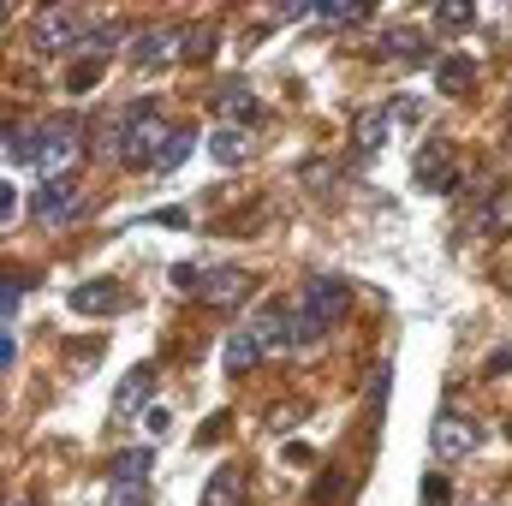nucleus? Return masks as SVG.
<instances>
[{"label": "nucleus", "instance_id": "nucleus-1", "mask_svg": "<svg viewBox=\"0 0 512 506\" xmlns=\"http://www.w3.org/2000/svg\"><path fill=\"white\" fill-rule=\"evenodd\" d=\"M173 131L179 126H167V114H161L155 102H131L126 120L114 126V161H120V167H155L161 149L173 143Z\"/></svg>", "mask_w": 512, "mask_h": 506}, {"label": "nucleus", "instance_id": "nucleus-2", "mask_svg": "<svg viewBox=\"0 0 512 506\" xmlns=\"http://www.w3.org/2000/svg\"><path fill=\"white\" fill-rule=\"evenodd\" d=\"M90 30H96V24H90L78 6H42V12L30 18V48H36V54H66V48H84Z\"/></svg>", "mask_w": 512, "mask_h": 506}, {"label": "nucleus", "instance_id": "nucleus-3", "mask_svg": "<svg viewBox=\"0 0 512 506\" xmlns=\"http://www.w3.org/2000/svg\"><path fill=\"white\" fill-rule=\"evenodd\" d=\"M72 161H78V126L72 120H48V126L36 131V161L30 167H42L48 179H66Z\"/></svg>", "mask_w": 512, "mask_h": 506}, {"label": "nucleus", "instance_id": "nucleus-4", "mask_svg": "<svg viewBox=\"0 0 512 506\" xmlns=\"http://www.w3.org/2000/svg\"><path fill=\"white\" fill-rule=\"evenodd\" d=\"M30 209H36V221H42V227H66V221H78V215L90 209V197H84L72 179H48V185L36 191V203H30Z\"/></svg>", "mask_w": 512, "mask_h": 506}, {"label": "nucleus", "instance_id": "nucleus-5", "mask_svg": "<svg viewBox=\"0 0 512 506\" xmlns=\"http://www.w3.org/2000/svg\"><path fill=\"white\" fill-rule=\"evenodd\" d=\"M346 304H352V286H346V280H334V274H316V280L304 286V310H310L322 328H334V322L346 316Z\"/></svg>", "mask_w": 512, "mask_h": 506}, {"label": "nucleus", "instance_id": "nucleus-6", "mask_svg": "<svg viewBox=\"0 0 512 506\" xmlns=\"http://www.w3.org/2000/svg\"><path fill=\"white\" fill-rule=\"evenodd\" d=\"M197 292H203L215 310H239V304L251 298V274H245V268H209Z\"/></svg>", "mask_w": 512, "mask_h": 506}, {"label": "nucleus", "instance_id": "nucleus-7", "mask_svg": "<svg viewBox=\"0 0 512 506\" xmlns=\"http://www.w3.org/2000/svg\"><path fill=\"white\" fill-rule=\"evenodd\" d=\"M66 304H72V316H114L126 304V292L114 280H84V286L66 292Z\"/></svg>", "mask_w": 512, "mask_h": 506}, {"label": "nucleus", "instance_id": "nucleus-8", "mask_svg": "<svg viewBox=\"0 0 512 506\" xmlns=\"http://www.w3.org/2000/svg\"><path fill=\"white\" fill-rule=\"evenodd\" d=\"M477 441H483V435H477V423H465V417H441V423H435V435H429L435 459H465Z\"/></svg>", "mask_w": 512, "mask_h": 506}, {"label": "nucleus", "instance_id": "nucleus-9", "mask_svg": "<svg viewBox=\"0 0 512 506\" xmlns=\"http://www.w3.org/2000/svg\"><path fill=\"white\" fill-rule=\"evenodd\" d=\"M245 495H251V477L239 465H221L203 489V506H245Z\"/></svg>", "mask_w": 512, "mask_h": 506}, {"label": "nucleus", "instance_id": "nucleus-10", "mask_svg": "<svg viewBox=\"0 0 512 506\" xmlns=\"http://www.w3.org/2000/svg\"><path fill=\"white\" fill-rule=\"evenodd\" d=\"M179 42H185V30H143L137 48H131V60H137V66H167V60L179 54Z\"/></svg>", "mask_w": 512, "mask_h": 506}, {"label": "nucleus", "instance_id": "nucleus-11", "mask_svg": "<svg viewBox=\"0 0 512 506\" xmlns=\"http://www.w3.org/2000/svg\"><path fill=\"white\" fill-rule=\"evenodd\" d=\"M322 334H328V328H322L310 310H286V316H280V346H286V352H304V346H316Z\"/></svg>", "mask_w": 512, "mask_h": 506}, {"label": "nucleus", "instance_id": "nucleus-12", "mask_svg": "<svg viewBox=\"0 0 512 506\" xmlns=\"http://www.w3.org/2000/svg\"><path fill=\"white\" fill-rule=\"evenodd\" d=\"M387 126H393V114H387V108H364V114L352 120V143H358L364 155H376V149L387 143Z\"/></svg>", "mask_w": 512, "mask_h": 506}, {"label": "nucleus", "instance_id": "nucleus-13", "mask_svg": "<svg viewBox=\"0 0 512 506\" xmlns=\"http://www.w3.org/2000/svg\"><path fill=\"white\" fill-rule=\"evenodd\" d=\"M209 155H215L221 167H239V161L251 155V137H245V126H215V137H209Z\"/></svg>", "mask_w": 512, "mask_h": 506}, {"label": "nucleus", "instance_id": "nucleus-14", "mask_svg": "<svg viewBox=\"0 0 512 506\" xmlns=\"http://www.w3.org/2000/svg\"><path fill=\"white\" fill-rule=\"evenodd\" d=\"M417 185H423V191H453L447 149H423V155H417Z\"/></svg>", "mask_w": 512, "mask_h": 506}, {"label": "nucleus", "instance_id": "nucleus-15", "mask_svg": "<svg viewBox=\"0 0 512 506\" xmlns=\"http://www.w3.org/2000/svg\"><path fill=\"white\" fill-rule=\"evenodd\" d=\"M215 108L227 114V126H251L256 120V96L245 90V84H227V90L215 96Z\"/></svg>", "mask_w": 512, "mask_h": 506}, {"label": "nucleus", "instance_id": "nucleus-16", "mask_svg": "<svg viewBox=\"0 0 512 506\" xmlns=\"http://www.w3.org/2000/svg\"><path fill=\"white\" fill-rule=\"evenodd\" d=\"M143 399H149V364H137V370L120 381V393H114V417H131Z\"/></svg>", "mask_w": 512, "mask_h": 506}, {"label": "nucleus", "instance_id": "nucleus-17", "mask_svg": "<svg viewBox=\"0 0 512 506\" xmlns=\"http://www.w3.org/2000/svg\"><path fill=\"white\" fill-rule=\"evenodd\" d=\"M382 54H387V60L417 66V60H423V30H387V36H382Z\"/></svg>", "mask_w": 512, "mask_h": 506}, {"label": "nucleus", "instance_id": "nucleus-18", "mask_svg": "<svg viewBox=\"0 0 512 506\" xmlns=\"http://www.w3.org/2000/svg\"><path fill=\"white\" fill-rule=\"evenodd\" d=\"M435 84H441L447 96H453V90H471V84H477V66H471L465 54H453V60H441V66H435Z\"/></svg>", "mask_w": 512, "mask_h": 506}, {"label": "nucleus", "instance_id": "nucleus-19", "mask_svg": "<svg viewBox=\"0 0 512 506\" xmlns=\"http://www.w3.org/2000/svg\"><path fill=\"white\" fill-rule=\"evenodd\" d=\"M143 471H149V453L143 447H131V453L114 459V483H143Z\"/></svg>", "mask_w": 512, "mask_h": 506}, {"label": "nucleus", "instance_id": "nucleus-20", "mask_svg": "<svg viewBox=\"0 0 512 506\" xmlns=\"http://www.w3.org/2000/svg\"><path fill=\"white\" fill-rule=\"evenodd\" d=\"M185 54H191V60H209V54H215V30H209V24H191V30H185Z\"/></svg>", "mask_w": 512, "mask_h": 506}, {"label": "nucleus", "instance_id": "nucleus-21", "mask_svg": "<svg viewBox=\"0 0 512 506\" xmlns=\"http://www.w3.org/2000/svg\"><path fill=\"white\" fill-rule=\"evenodd\" d=\"M340 495H346V471H328V477L316 483V495H310V506H334Z\"/></svg>", "mask_w": 512, "mask_h": 506}, {"label": "nucleus", "instance_id": "nucleus-22", "mask_svg": "<svg viewBox=\"0 0 512 506\" xmlns=\"http://www.w3.org/2000/svg\"><path fill=\"white\" fill-rule=\"evenodd\" d=\"M108 506H149V489L143 483H114L108 489Z\"/></svg>", "mask_w": 512, "mask_h": 506}, {"label": "nucleus", "instance_id": "nucleus-23", "mask_svg": "<svg viewBox=\"0 0 512 506\" xmlns=\"http://www.w3.org/2000/svg\"><path fill=\"white\" fill-rule=\"evenodd\" d=\"M185 149H191V131H173V143L161 149V161H155V167H161V173H173V167L185 161Z\"/></svg>", "mask_w": 512, "mask_h": 506}, {"label": "nucleus", "instance_id": "nucleus-24", "mask_svg": "<svg viewBox=\"0 0 512 506\" xmlns=\"http://www.w3.org/2000/svg\"><path fill=\"white\" fill-rule=\"evenodd\" d=\"M18 298H24V280H18V274H6V286H0V310H6V328L18 322Z\"/></svg>", "mask_w": 512, "mask_h": 506}, {"label": "nucleus", "instance_id": "nucleus-25", "mask_svg": "<svg viewBox=\"0 0 512 506\" xmlns=\"http://www.w3.org/2000/svg\"><path fill=\"white\" fill-rule=\"evenodd\" d=\"M316 18H328V24H364V6H316Z\"/></svg>", "mask_w": 512, "mask_h": 506}, {"label": "nucleus", "instance_id": "nucleus-26", "mask_svg": "<svg viewBox=\"0 0 512 506\" xmlns=\"http://www.w3.org/2000/svg\"><path fill=\"white\" fill-rule=\"evenodd\" d=\"M435 24H441V30H465V24H471V6H441Z\"/></svg>", "mask_w": 512, "mask_h": 506}, {"label": "nucleus", "instance_id": "nucleus-27", "mask_svg": "<svg viewBox=\"0 0 512 506\" xmlns=\"http://www.w3.org/2000/svg\"><path fill=\"white\" fill-rule=\"evenodd\" d=\"M96 78H102V60H84V66H78V72H72L66 84H72V90H90Z\"/></svg>", "mask_w": 512, "mask_h": 506}, {"label": "nucleus", "instance_id": "nucleus-28", "mask_svg": "<svg viewBox=\"0 0 512 506\" xmlns=\"http://www.w3.org/2000/svg\"><path fill=\"white\" fill-rule=\"evenodd\" d=\"M387 114H393V120H417V114H423V108H417V102H411V96H399V102H393V108H387Z\"/></svg>", "mask_w": 512, "mask_h": 506}, {"label": "nucleus", "instance_id": "nucleus-29", "mask_svg": "<svg viewBox=\"0 0 512 506\" xmlns=\"http://www.w3.org/2000/svg\"><path fill=\"white\" fill-rule=\"evenodd\" d=\"M423 495H429V506H441V501H447V477H429V489H423Z\"/></svg>", "mask_w": 512, "mask_h": 506}, {"label": "nucleus", "instance_id": "nucleus-30", "mask_svg": "<svg viewBox=\"0 0 512 506\" xmlns=\"http://www.w3.org/2000/svg\"><path fill=\"white\" fill-rule=\"evenodd\" d=\"M501 370H512V346H507V352H495V358H489V376H501Z\"/></svg>", "mask_w": 512, "mask_h": 506}, {"label": "nucleus", "instance_id": "nucleus-31", "mask_svg": "<svg viewBox=\"0 0 512 506\" xmlns=\"http://www.w3.org/2000/svg\"><path fill=\"white\" fill-rule=\"evenodd\" d=\"M24 506H36V501H24Z\"/></svg>", "mask_w": 512, "mask_h": 506}]
</instances>
